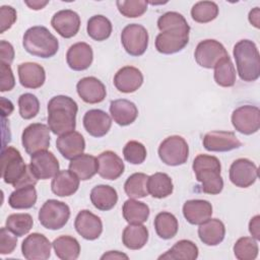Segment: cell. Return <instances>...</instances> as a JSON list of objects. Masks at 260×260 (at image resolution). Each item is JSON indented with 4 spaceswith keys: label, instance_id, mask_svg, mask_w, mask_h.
Returning <instances> with one entry per match:
<instances>
[{
    "label": "cell",
    "instance_id": "obj_41",
    "mask_svg": "<svg viewBox=\"0 0 260 260\" xmlns=\"http://www.w3.org/2000/svg\"><path fill=\"white\" fill-rule=\"evenodd\" d=\"M148 176L144 173H134L129 176L124 184V191L129 198H143L148 195Z\"/></svg>",
    "mask_w": 260,
    "mask_h": 260
},
{
    "label": "cell",
    "instance_id": "obj_44",
    "mask_svg": "<svg viewBox=\"0 0 260 260\" xmlns=\"http://www.w3.org/2000/svg\"><path fill=\"white\" fill-rule=\"evenodd\" d=\"M34 220L28 213H12L6 218L5 226L16 237L26 235L32 228Z\"/></svg>",
    "mask_w": 260,
    "mask_h": 260
},
{
    "label": "cell",
    "instance_id": "obj_4",
    "mask_svg": "<svg viewBox=\"0 0 260 260\" xmlns=\"http://www.w3.org/2000/svg\"><path fill=\"white\" fill-rule=\"evenodd\" d=\"M233 55L240 78L246 82L256 81L260 76V55L250 40H241L234 46Z\"/></svg>",
    "mask_w": 260,
    "mask_h": 260
},
{
    "label": "cell",
    "instance_id": "obj_26",
    "mask_svg": "<svg viewBox=\"0 0 260 260\" xmlns=\"http://www.w3.org/2000/svg\"><path fill=\"white\" fill-rule=\"evenodd\" d=\"M183 215L191 224H200L211 217L212 205L203 199L187 200L183 205Z\"/></svg>",
    "mask_w": 260,
    "mask_h": 260
},
{
    "label": "cell",
    "instance_id": "obj_29",
    "mask_svg": "<svg viewBox=\"0 0 260 260\" xmlns=\"http://www.w3.org/2000/svg\"><path fill=\"white\" fill-rule=\"evenodd\" d=\"M198 236L203 244L207 246H216L224 239L225 226L218 218H208L199 224Z\"/></svg>",
    "mask_w": 260,
    "mask_h": 260
},
{
    "label": "cell",
    "instance_id": "obj_37",
    "mask_svg": "<svg viewBox=\"0 0 260 260\" xmlns=\"http://www.w3.org/2000/svg\"><path fill=\"white\" fill-rule=\"evenodd\" d=\"M199 254L198 247L190 240L178 241L170 250L160 255L158 259H183V260H195Z\"/></svg>",
    "mask_w": 260,
    "mask_h": 260
},
{
    "label": "cell",
    "instance_id": "obj_32",
    "mask_svg": "<svg viewBox=\"0 0 260 260\" xmlns=\"http://www.w3.org/2000/svg\"><path fill=\"white\" fill-rule=\"evenodd\" d=\"M148 241V230L142 223H129L123 231L122 242L130 250H139Z\"/></svg>",
    "mask_w": 260,
    "mask_h": 260
},
{
    "label": "cell",
    "instance_id": "obj_20",
    "mask_svg": "<svg viewBox=\"0 0 260 260\" xmlns=\"http://www.w3.org/2000/svg\"><path fill=\"white\" fill-rule=\"evenodd\" d=\"M83 127L92 137L105 136L112 126L111 117L103 110L92 109L87 111L83 116Z\"/></svg>",
    "mask_w": 260,
    "mask_h": 260
},
{
    "label": "cell",
    "instance_id": "obj_17",
    "mask_svg": "<svg viewBox=\"0 0 260 260\" xmlns=\"http://www.w3.org/2000/svg\"><path fill=\"white\" fill-rule=\"evenodd\" d=\"M76 232L85 240H96L103 233L102 219L89 210L83 209L78 212L74 220Z\"/></svg>",
    "mask_w": 260,
    "mask_h": 260
},
{
    "label": "cell",
    "instance_id": "obj_54",
    "mask_svg": "<svg viewBox=\"0 0 260 260\" xmlns=\"http://www.w3.org/2000/svg\"><path fill=\"white\" fill-rule=\"evenodd\" d=\"M249 21L252 25H254L256 28L260 27V10L259 7H255L253 8L250 12H249Z\"/></svg>",
    "mask_w": 260,
    "mask_h": 260
},
{
    "label": "cell",
    "instance_id": "obj_39",
    "mask_svg": "<svg viewBox=\"0 0 260 260\" xmlns=\"http://www.w3.org/2000/svg\"><path fill=\"white\" fill-rule=\"evenodd\" d=\"M112 22L109 18L104 15H93L91 16L86 25L87 35L94 41L102 42L110 38L112 34Z\"/></svg>",
    "mask_w": 260,
    "mask_h": 260
},
{
    "label": "cell",
    "instance_id": "obj_50",
    "mask_svg": "<svg viewBox=\"0 0 260 260\" xmlns=\"http://www.w3.org/2000/svg\"><path fill=\"white\" fill-rule=\"evenodd\" d=\"M17 14L16 10L12 6L3 5L0 7V34L5 32L9 29L16 21Z\"/></svg>",
    "mask_w": 260,
    "mask_h": 260
},
{
    "label": "cell",
    "instance_id": "obj_55",
    "mask_svg": "<svg viewBox=\"0 0 260 260\" xmlns=\"http://www.w3.org/2000/svg\"><path fill=\"white\" fill-rule=\"evenodd\" d=\"M122 258L128 259V256L119 251H109L101 257V259H122Z\"/></svg>",
    "mask_w": 260,
    "mask_h": 260
},
{
    "label": "cell",
    "instance_id": "obj_57",
    "mask_svg": "<svg viewBox=\"0 0 260 260\" xmlns=\"http://www.w3.org/2000/svg\"><path fill=\"white\" fill-rule=\"evenodd\" d=\"M5 101H4V98H1V108H2V116H9L12 111H13V104L7 100V105H5Z\"/></svg>",
    "mask_w": 260,
    "mask_h": 260
},
{
    "label": "cell",
    "instance_id": "obj_14",
    "mask_svg": "<svg viewBox=\"0 0 260 260\" xmlns=\"http://www.w3.org/2000/svg\"><path fill=\"white\" fill-rule=\"evenodd\" d=\"M202 143L206 150L215 152L231 151L242 146V142L234 132L221 130L207 132L203 136Z\"/></svg>",
    "mask_w": 260,
    "mask_h": 260
},
{
    "label": "cell",
    "instance_id": "obj_3",
    "mask_svg": "<svg viewBox=\"0 0 260 260\" xmlns=\"http://www.w3.org/2000/svg\"><path fill=\"white\" fill-rule=\"evenodd\" d=\"M196 180L201 183V190L210 195H217L223 189V180L220 175L221 165L216 156L198 154L192 165Z\"/></svg>",
    "mask_w": 260,
    "mask_h": 260
},
{
    "label": "cell",
    "instance_id": "obj_33",
    "mask_svg": "<svg viewBox=\"0 0 260 260\" xmlns=\"http://www.w3.org/2000/svg\"><path fill=\"white\" fill-rule=\"evenodd\" d=\"M147 190L153 198L161 199L170 196L173 193L174 185L171 177L166 173H154L148 176Z\"/></svg>",
    "mask_w": 260,
    "mask_h": 260
},
{
    "label": "cell",
    "instance_id": "obj_40",
    "mask_svg": "<svg viewBox=\"0 0 260 260\" xmlns=\"http://www.w3.org/2000/svg\"><path fill=\"white\" fill-rule=\"evenodd\" d=\"M214 80L222 87H231L236 83V69L230 58L226 56L219 60L214 66Z\"/></svg>",
    "mask_w": 260,
    "mask_h": 260
},
{
    "label": "cell",
    "instance_id": "obj_43",
    "mask_svg": "<svg viewBox=\"0 0 260 260\" xmlns=\"http://www.w3.org/2000/svg\"><path fill=\"white\" fill-rule=\"evenodd\" d=\"M218 15V6L213 1H199L191 9L193 20L199 23H207L214 20Z\"/></svg>",
    "mask_w": 260,
    "mask_h": 260
},
{
    "label": "cell",
    "instance_id": "obj_38",
    "mask_svg": "<svg viewBox=\"0 0 260 260\" xmlns=\"http://www.w3.org/2000/svg\"><path fill=\"white\" fill-rule=\"evenodd\" d=\"M153 225L157 236L164 240H170L174 238L179 230L177 217L168 211L157 213L154 217Z\"/></svg>",
    "mask_w": 260,
    "mask_h": 260
},
{
    "label": "cell",
    "instance_id": "obj_18",
    "mask_svg": "<svg viewBox=\"0 0 260 260\" xmlns=\"http://www.w3.org/2000/svg\"><path fill=\"white\" fill-rule=\"evenodd\" d=\"M51 24L62 38L70 39L76 36L80 28V17L75 11L64 9L52 16Z\"/></svg>",
    "mask_w": 260,
    "mask_h": 260
},
{
    "label": "cell",
    "instance_id": "obj_22",
    "mask_svg": "<svg viewBox=\"0 0 260 260\" xmlns=\"http://www.w3.org/2000/svg\"><path fill=\"white\" fill-rule=\"evenodd\" d=\"M143 83V74L133 66H124L120 68L114 76V85L124 93L136 91Z\"/></svg>",
    "mask_w": 260,
    "mask_h": 260
},
{
    "label": "cell",
    "instance_id": "obj_11",
    "mask_svg": "<svg viewBox=\"0 0 260 260\" xmlns=\"http://www.w3.org/2000/svg\"><path fill=\"white\" fill-rule=\"evenodd\" d=\"M229 56L224 46L216 40L201 41L194 52V58L197 64L203 68L211 69L219 60Z\"/></svg>",
    "mask_w": 260,
    "mask_h": 260
},
{
    "label": "cell",
    "instance_id": "obj_5",
    "mask_svg": "<svg viewBox=\"0 0 260 260\" xmlns=\"http://www.w3.org/2000/svg\"><path fill=\"white\" fill-rule=\"evenodd\" d=\"M22 46L28 54L46 59L56 55L59 49V42L47 27L36 25L24 32Z\"/></svg>",
    "mask_w": 260,
    "mask_h": 260
},
{
    "label": "cell",
    "instance_id": "obj_23",
    "mask_svg": "<svg viewBox=\"0 0 260 260\" xmlns=\"http://www.w3.org/2000/svg\"><path fill=\"white\" fill-rule=\"evenodd\" d=\"M56 146L65 159H72L83 153L85 149V140L77 131H70L59 135L56 140Z\"/></svg>",
    "mask_w": 260,
    "mask_h": 260
},
{
    "label": "cell",
    "instance_id": "obj_21",
    "mask_svg": "<svg viewBox=\"0 0 260 260\" xmlns=\"http://www.w3.org/2000/svg\"><path fill=\"white\" fill-rule=\"evenodd\" d=\"M93 52L91 47L84 43L78 42L70 46L66 53V62L74 71L86 70L92 63Z\"/></svg>",
    "mask_w": 260,
    "mask_h": 260
},
{
    "label": "cell",
    "instance_id": "obj_45",
    "mask_svg": "<svg viewBox=\"0 0 260 260\" xmlns=\"http://www.w3.org/2000/svg\"><path fill=\"white\" fill-rule=\"evenodd\" d=\"M234 254L239 260H254L258 256L259 247L254 238L242 237L234 245Z\"/></svg>",
    "mask_w": 260,
    "mask_h": 260
},
{
    "label": "cell",
    "instance_id": "obj_15",
    "mask_svg": "<svg viewBox=\"0 0 260 260\" xmlns=\"http://www.w3.org/2000/svg\"><path fill=\"white\" fill-rule=\"evenodd\" d=\"M51 247L49 239L40 233L28 235L21 244V252L27 260H47L51 256Z\"/></svg>",
    "mask_w": 260,
    "mask_h": 260
},
{
    "label": "cell",
    "instance_id": "obj_47",
    "mask_svg": "<svg viewBox=\"0 0 260 260\" xmlns=\"http://www.w3.org/2000/svg\"><path fill=\"white\" fill-rule=\"evenodd\" d=\"M18 109L20 117L24 120H29L39 114L40 102L32 93H22L18 98Z\"/></svg>",
    "mask_w": 260,
    "mask_h": 260
},
{
    "label": "cell",
    "instance_id": "obj_30",
    "mask_svg": "<svg viewBox=\"0 0 260 260\" xmlns=\"http://www.w3.org/2000/svg\"><path fill=\"white\" fill-rule=\"evenodd\" d=\"M98 158L87 153L79 154L78 156L72 158L69 164V170L81 181L91 179L98 173Z\"/></svg>",
    "mask_w": 260,
    "mask_h": 260
},
{
    "label": "cell",
    "instance_id": "obj_35",
    "mask_svg": "<svg viewBox=\"0 0 260 260\" xmlns=\"http://www.w3.org/2000/svg\"><path fill=\"white\" fill-rule=\"evenodd\" d=\"M37 190L35 185H26L15 189L9 196L8 204L13 209H28L37 202Z\"/></svg>",
    "mask_w": 260,
    "mask_h": 260
},
{
    "label": "cell",
    "instance_id": "obj_27",
    "mask_svg": "<svg viewBox=\"0 0 260 260\" xmlns=\"http://www.w3.org/2000/svg\"><path fill=\"white\" fill-rule=\"evenodd\" d=\"M110 114L118 125L128 126L136 120L138 116V109L133 102L120 99L111 102Z\"/></svg>",
    "mask_w": 260,
    "mask_h": 260
},
{
    "label": "cell",
    "instance_id": "obj_12",
    "mask_svg": "<svg viewBox=\"0 0 260 260\" xmlns=\"http://www.w3.org/2000/svg\"><path fill=\"white\" fill-rule=\"evenodd\" d=\"M29 169L37 180H48L59 172V161L53 152L41 150L30 156Z\"/></svg>",
    "mask_w": 260,
    "mask_h": 260
},
{
    "label": "cell",
    "instance_id": "obj_51",
    "mask_svg": "<svg viewBox=\"0 0 260 260\" xmlns=\"http://www.w3.org/2000/svg\"><path fill=\"white\" fill-rule=\"evenodd\" d=\"M0 69H1V78H0L1 85H0V90L2 92L9 91L15 85V79H14V75H13V72L11 70V67H10V65L1 62Z\"/></svg>",
    "mask_w": 260,
    "mask_h": 260
},
{
    "label": "cell",
    "instance_id": "obj_42",
    "mask_svg": "<svg viewBox=\"0 0 260 260\" xmlns=\"http://www.w3.org/2000/svg\"><path fill=\"white\" fill-rule=\"evenodd\" d=\"M157 27L160 32L168 30L190 31V26L186 18L176 11H169L160 15L157 19Z\"/></svg>",
    "mask_w": 260,
    "mask_h": 260
},
{
    "label": "cell",
    "instance_id": "obj_56",
    "mask_svg": "<svg viewBox=\"0 0 260 260\" xmlns=\"http://www.w3.org/2000/svg\"><path fill=\"white\" fill-rule=\"evenodd\" d=\"M24 3L30 8V9H34V10H40V9H43L48 3L49 1H39V0H32V1H27L25 0Z\"/></svg>",
    "mask_w": 260,
    "mask_h": 260
},
{
    "label": "cell",
    "instance_id": "obj_52",
    "mask_svg": "<svg viewBox=\"0 0 260 260\" xmlns=\"http://www.w3.org/2000/svg\"><path fill=\"white\" fill-rule=\"evenodd\" d=\"M0 52H1V62L10 65L14 59V49L12 45L2 40L0 42Z\"/></svg>",
    "mask_w": 260,
    "mask_h": 260
},
{
    "label": "cell",
    "instance_id": "obj_31",
    "mask_svg": "<svg viewBox=\"0 0 260 260\" xmlns=\"http://www.w3.org/2000/svg\"><path fill=\"white\" fill-rule=\"evenodd\" d=\"M90 201L96 209L108 211L117 204L118 193L112 186L98 185L90 191Z\"/></svg>",
    "mask_w": 260,
    "mask_h": 260
},
{
    "label": "cell",
    "instance_id": "obj_1",
    "mask_svg": "<svg viewBox=\"0 0 260 260\" xmlns=\"http://www.w3.org/2000/svg\"><path fill=\"white\" fill-rule=\"evenodd\" d=\"M48 127L52 133L62 135L76 127V102L67 95L53 96L48 103Z\"/></svg>",
    "mask_w": 260,
    "mask_h": 260
},
{
    "label": "cell",
    "instance_id": "obj_16",
    "mask_svg": "<svg viewBox=\"0 0 260 260\" xmlns=\"http://www.w3.org/2000/svg\"><path fill=\"white\" fill-rule=\"evenodd\" d=\"M189 32L185 30H168L159 32L155 38L157 52L171 55L182 51L189 43Z\"/></svg>",
    "mask_w": 260,
    "mask_h": 260
},
{
    "label": "cell",
    "instance_id": "obj_53",
    "mask_svg": "<svg viewBox=\"0 0 260 260\" xmlns=\"http://www.w3.org/2000/svg\"><path fill=\"white\" fill-rule=\"evenodd\" d=\"M249 232L256 241L260 240V216L255 215L249 222Z\"/></svg>",
    "mask_w": 260,
    "mask_h": 260
},
{
    "label": "cell",
    "instance_id": "obj_13",
    "mask_svg": "<svg viewBox=\"0 0 260 260\" xmlns=\"http://www.w3.org/2000/svg\"><path fill=\"white\" fill-rule=\"evenodd\" d=\"M258 178L257 166L248 158H238L230 167V180L239 188H248Z\"/></svg>",
    "mask_w": 260,
    "mask_h": 260
},
{
    "label": "cell",
    "instance_id": "obj_46",
    "mask_svg": "<svg viewBox=\"0 0 260 260\" xmlns=\"http://www.w3.org/2000/svg\"><path fill=\"white\" fill-rule=\"evenodd\" d=\"M116 5L123 16L135 18L146 12L148 2L144 0H118L116 1Z\"/></svg>",
    "mask_w": 260,
    "mask_h": 260
},
{
    "label": "cell",
    "instance_id": "obj_9",
    "mask_svg": "<svg viewBox=\"0 0 260 260\" xmlns=\"http://www.w3.org/2000/svg\"><path fill=\"white\" fill-rule=\"evenodd\" d=\"M50 128L43 123H32L24 128L21 134V143L26 153L32 155L50 146Z\"/></svg>",
    "mask_w": 260,
    "mask_h": 260
},
{
    "label": "cell",
    "instance_id": "obj_28",
    "mask_svg": "<svg viewBox=\"0 0 260 260\" xmlns=\"http://www.w3.org/2000/svg\"><path fill=\"white\" fill-rule=\"evenodd\" d=\"M79 178L70 170L59 171L52 180V192L59 197L73 195L79 187Z\"/></svg>",
    "mask_w": 260,
    "mask_h": 260
},
{
    "label": "cell",
    "instance_id": "obj_36",
    "mask_svg": "<svg viewBox=\"0 0 260 260\" xmlns=\"http://www.w3.org/2000/svg\"><path fill=\"white\" fill-rule=\"evenodd\" d=\"M123 217L128 223H143L148 219L150 210L147 204L129 198L123 204Z\"/></svg>",
    "mask_w": 260,
    "mask_h": 260
},
{
    "label": "cell",
    "instance_id": "obj_19",
    "mask_svg": "<svg viewBox=\"0 0 260 260\" xmlns=\"http://www.w3.org/2000/svg\"><path fill=\"white\" fill-rule=\"evenodd\" d=\"M76 90L79 98L87 104H99L107 95L105 84L94 76L81 78L76 84Z\"/></svg>",
    "mask_w": 260,
    "mask_h": 260
},
{
    "label": "cell",
    "instance_id": "obj_2",
    "mask_svg": "<svg viewBox=\"0 0 260 260\" xmlns=\"http://www.w3.org/2000/svg\"><path fill=\"white\" fill-rule=\"evenodd\" d=\"M1 177L6 184L12 185L15 189L36 185L38 180L30 172L16 148L8 146L2 150L1 154Z\"/></svg>",
    "mask_w": 260,
    "mask_h": 260
},
{
    "label": "cell",
    "instance_id": "obj_49",
    "mask_svg": "<svg viewBox=\"0 0 260 260\" xmlns=\"http://www.w3.org/2000/svg\"><path fill=\"white\" fill-rule=\"evenodd\" d=\"M17 245L16 236L10 232L6 226L0 230V254H11Z\"/></svg>",
    "mask_w": 260,
    "mask_h": 260
},
{
    "label": "cell",
    "instance_id": "obj_24",
    "mask_svg": "<svg viewBox=\"0 0 260 260\" xmlns=\"http://www.w3.org/2000/svg\"><path fill=\"white\" fill-rule=\"evenodd\" d=\"M98 174L106 180L118 179L125 170L122 158L112 150L103 151L98 157Z\"/></svg>",
    "mask_w": 260,
    "mask_h": 260
},
{
    "label": "cell",
    "instance_id": "obj_48",
    "mask_svg": "<svg viewBox=\"0 0 260 260\" xmlns=\"http://www.w3.org/2000/svg\"><path fill=\"white\" fill-rule=\"evenodd\" d=\"M146 148L145 146L136 140L128 141L123 148L124 158L132 165H140L146 158Z\"/></svg>",
    "mask_w": 260,
    "mask_h": 260
},
{
    "label": "cell",
    "instance_id": "obj_25",
    "mask_svg": "<svg viewBox=\"0 0 260 260\" xmlns=\"http://www.w3.org/2000/svg\"><path fill=\"white\" fill-rule=\"evenodd\" d=\"M20 84L25 88H39L46 80V71L44 67L35 62L21 63L17 67Z\"/></svg>",
    "mask_w": 260,
    "mask_h": 260
},
{
    "label": "cell",
    "instance_id": "obj_7",
    "mask_svg": "<svg viewBox=\"0 0 260 260\" xmlns=\"http://www.w3.org/2000/svg\"><path fill=\"white\" fill-rule=\"evenodd\" d=\"M158 156L167 166H181L187 161L189 156L188 143L182 136H169L160 142L158 146Z\"/></svg>",
    "mask_w": 260,
    "mask_h": 260
},
{
    "label": "cell",
    "instance_id": "obj_10",
    "mask_svg": "<svg viewBox=\"0 0 260 260\" xmlns=\"http://www.w3.org/2000/svg\"><path fill=\"white\" fill-rule=\"evenodd\" d=\"M234 128L245 135L256 133L260 128V110L256 106L244 105L237 108L232 114Z\"/></svg>",
    "mask_w": 260,
    "mask_h": 260
},
{
    "label": "cell",
    "instance_id": "obj_8",
    "mask_svg": "<svg viewBox=\"0 0 260 260\" xmlns=\"http://www.w3.org/2000/svg\"><path fill=\"white\" fill-rule=\"evenodd\" d=\"M148 31L138 23L126 25L121 32V43L125 51L133 57L141 56L148 47Z\"/></svg>",
    "mask_w": 260,
    "mask_h": 260
},
{
    "label": "cell",
    "instance_id": "obj_34",
    "mask_svg": "<svg viewBox=\"0 0 260 260\" xmlns=\"http://www.w3.org/2000/svg\"><path fill=\"white\" fill-rule=\"evenodd\" d=\"M56 256L61 260H75L80 254L79 242L71 236H60L52 243Z\"/></svg>",
    "mask_w": 260,
    "mask_h": 260
},
{
    "label": "cell",
    "instance_id": "obj_6",
    "mask_svg": "<svg viewBox=\"0 0 260 260\" xmlns=\"http://www.w3.org/2000/svg\"><path fill=\"white\" fill-rule=\"evenodd\" d=\"M70 217L69 206L56 199L47 200L39 210V220L48 230L56 231L62 229Z\"/></svg>",
    "mask_w": 260,
    "mask_h": 260
}]
</instances>
